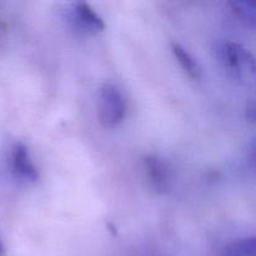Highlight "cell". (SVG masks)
<instances>
[{
    "mask_svg": "<svg viewBox=\"0 0 256 256\" xmlns=\"http://www.w3.org/2000/svg\"><path fill=\"white\" fill-rule=\"evenodd\" d=\"M255 238H244L232 242L222 252V256H255Z\"/></svg>",
    "mask_w": 256,
    "mask_h": 256,
    "instance_id": "obj_7",
    "label": "cell"
},
{
    "mask_svg": "<svg viewBox=\"0 0 256 256\" xmlns=\"http://www.w3.org/2000/svg\"><path fill=\"white\" fill-rule=\"evenodd\" d=\"M232 10L236 14H239L242 19L249 20V22H254L256 15V8L252 2H230Z\"/></svg>",
    "mask_w": 256,
    "mask_h": 256,
    "instance_id": "obj_8",
    "label": "cell"
},
{
    "mask_svg": "<svg viewBox=\"0 0 256 256\" xmlns=\"http://www.w3.org/2000/svg\"><path fill=\"white\" fill-rule=\"evenodd\" d=\"M75 15H76L78 22L80 26L88 32H102L105 28L104 22L102 18L86 4V2H79L75 9Z\"/></svg>",
    "mask_w": 256,
    "mask_h": 256,
    "instance_id": "obj_5",
    "label": "cell"
},
{
    "mask_svg": "<svg viewBox=\"0 0 256 256\" xmlns=\"http://www.w3.org/2000/svg\"><path fill=\"white\" fill-rule=\"evenodd\" d=\"M145 170H146L148 180L152 189L158 192H162L166 190L169 182V172L168 168L159 158L149 155L144 159Z\"/></svg>",
    "mask_w": 256,
    "mask_h": 256,
    "instance_id": "obj_4",
    "label": "cell"
},
{
    "mask_svg": "<svg viewBox=\"0 0 256 256\" xmlns=\"http://www.w3.org/2000/svg\"><path fill=\"white\" fill-rule=\"evenodd\" d=\"M0 256H5V250H4V246H2V242H0Z\"/></svg>",
    "mask_w": 256,
    "mask_h": 256,
    "instance_id": "obj_9",
    "label": "cell"
},
{
    "mask_svg": "<svg viewBox=\"0 0 256 256\" xmlns=\"http://www.w3.org/2000/svg\"><path fill=\"white\" fill-rule=\"evenodd\" d=\"M222 59L232 72L242 75H252L255 72L254 56L236 42H225L222 46Z\"/></svg>",
    "mask_w": 256,
    "mask_h": 256,
    "instance_id": "obj_2",
    "label": "cell"
},
{
    "mask_svg": "<svg viewBox=\"0 0 256 256\" xmlns=\"http://www.w3.org/2000/svg\"><path fill=\"white\" fill-rule=\"evenodd\" d=\"M125 115V102L116 86L105 84L99 94V119L104 126L112 128L119 124Z\"/></svg>",
    "mask_w": 256,
    "mask_h": 256,
    "instance_id": "obj_1",
    "label": "cell"
},
{
    "mask_svg": "<svg viewBox=\"0 0 256 256\" xmlns=\"http://www.w3.org/2000/svg\"><path fill=\"white\" fill-rule=\"evenodd\" d=\"M12 169H14V172L16 174L18 178L22 180H28V182L38 180L36 168L34 166L32 159H30L28 149L20 142L15 144L14 149H12Z\"/></svg>",
    "mask_w": 256,
    "mask_h": 256,
    "instance_id": "obj_3",
    "label": "cell"
},
{
    "mask_svg": "<svg viewBox=\"0 0 256 256\" xmlns=\"http://www.w3.org/2000/svg\"><path fill=\"white\" fill-rule=\"evenodd\" d=\"M172 54L175 55L176 60L179 62V64L182 65V69L185 70L188 75L192 79H198L200 76V68L198 65V62H195L194 58L182 46V45L176 44H172Z\"/></svg>",
    "mask_w": 256,
    "mask_h": 256,
    "instance_id": "obj_6",
    "label": "cell"
}]
</instances>
